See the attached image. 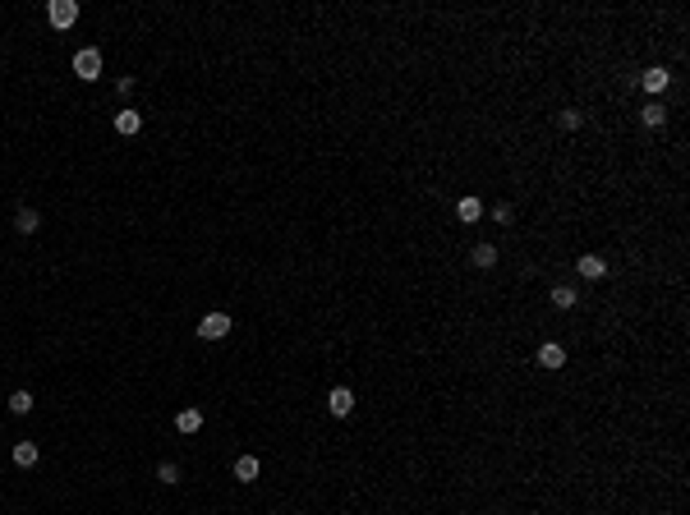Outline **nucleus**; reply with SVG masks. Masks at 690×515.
Returning a JSON list of instances; mask_svg holds the SVG:
<instances>
[{
  "instance_id": "obj_1",
  "label": "nucleus",
  "mask_w": 690,
  "mask_h": 515,
  "mask_svg": "<svg viewBox=\"0 0 690 515\" xmlns=\"http://www.w3.org/2000/svg\"><path fill=\"white\" fill-rule=\"evenodd\" d=\"M74 74H79L83 83H97V79H102V51H97V46L74 51Z\"/></svg>"
},
{
  "instance_id": "obj_2",
  "label": "nucleus",
  "mask_w": 690,
  "mask_h": 515,
  "mask_svg": "<svg viewBox=\"0 0 690 515\" xmlns=\"http://www.w3.org/2000/svg\"><path fill=\"white\" fill-rule=\"evenodd\" d=\"M46 18H51V28H74L79 23V0H51Z\"/></svg>"
},
{
  "instance_id": "obj_3",
  "label": "nucleus",
  "mask_w": 690,
  "mask_h": 515,
  "mask_svg": "<svg viewBox=\"0 0 690 515\" xmlns=\"http://www.w3.org/2000/svg\"><path fill=\"white\" fill-rule=\"evenodd\" d=\"M198 336H203V341H226V336H230V318L226 313H207L198 322Z\"/></svg>"
},
{
  "instance_id": "obj_4",
  "label": "nucleus",
  "mask_w": 690,
  "mask_h": 515,
  "mask_svg": "<svg viewBox=\"0 0 690 515\" xmlns=\"http://www.w3.org/2000/svg\"><path fill=\"white\" fill-rule=\"evenodd\" d=\"M327 410H332V419H345V414L355 410V391H350V386H332V396H327Z\"/></svg>"
},
{
  "instance_id": "obj_5",
  "label": "nucleus",
  "mask_w": 690,
  "mask_h": 515,
  "mask_svg": "<svg viewBox=\"0 0 690 515\" xmlns=\"http://www.w3.org/2000/svg\"><path fill=\"white\" fill-rule=\"evenodd\" d=\"M667 83H672V74H667L663 70V65H654V70H645V74H640V87H645V92H667Z\"/></svg>"
},
{
  "instance_id": "obj_6",
  "label": "nucleus",
  "mask_w": 690,
  "mask_h": 515,
  "mask_svg": "<svg viewBox=\"0 0 690 515\" xmlns=\"http://www.w3.org/2000/svg\"><path fill=\"white\" fill-rule=\"evenodd\" d=\"M198 428H203V410H198V405H184V410L175 414V433L189 437V433H198Z\"/></svg>"
},
{
  "instance_id": "obj_7",
  "label": "nucleus",
  "mask_w": 690,
  "mask_h": 515,
  "mask_svg": "<svg viewBox=\"0 0 690 515\" xmlns=\"http://www.w3.org/2000/svg\"><path fill=\"white\" fill-rule=\"evenodd\" d=\"M576 271H580L585 281H598V276H608V262L598 258V254H585V258L576 262Z\"/></svg>"
},
{
  "instance_id": "obj_8",
  "label": "nucleus",
  "mask_w": 690,
  "mask_h": 515,
  "mask_svg": "<svg viewBox=\"0 0 690 515\" xmlns=\"http://www.w3.org/2000/svg\"><path fill=\"white\" fill-rule=\"evenodd\" d=\"M37 226H42L37 207H18V217H14V230H18V235H37Z\"/></svg>"
},
{
  "instance_id": "obj_9",
  "label": "nucleus",
  "mask_w": 690,
  "mask_h": 515,
  "mask_svg": "<svg viewBox=\"0 0 690 515\" xmlns=\"http://www.w3.org/2000/svg\"><path fill=\"white\" fill-rule=\"evenodd\" d=\"M143 129V115L139 111H120L115 115V134H124V139H129V134H139Z\"/></svg>"
},
{
  "instance_id": "obj_10",
  "label": "nucleus",
  "mask_w": 690,
  "mask_h": 515,
  "mask_svg": "<svg viewBox=\"0 0 690 515\" xmlns=\"http://www.w3.org/2000/svg\"><path fill=\"white\" fill-rule=\"evenodd\" d=\"M539 364L543 368H561V364H566V349H561L557 341H548V345L539 349Z\"/></svg>"
},
{
  "instance_id": "obj_11",
  "label": "nucleus",
  "mask_w": 690,
  "mask_h": 515,
  "mask_svg": "<svg viewBox=\"0 0 690 515\" xmlns=\"http://www.w3.org/2000/svg\"><path fill=\"white\" fill-rule=\"evenodd\" d=\"M235 479L239 483H258V455H239V460H235Z\"/></svg>"
},
{
  "instance_id": "obj_12",
  "label": "nucleus",
  "mask_w": 690,
  "mask_h": 515,
  "mask_svg": "<svg viewBox=\"0 0 690 515\" xmlns=\"http://www.w3.org/2000/svg\"><path fill=\"white\" fill-rule=\"evenodd\" d=\"M455 217H460V221H479L483 217V202L479 198H460V202H455Z\"/></svg>"
},
{
  "instance_id": "obj_13",
  "label": "nucleus",
  "mask_w": 690,
  "mask_h": 515,
  "mask_svg": "<svg viewBox=\"0 0 690 515\" xmlns=\"http://www.w3.org/2000/svg\"><path fill=\"white\" fill-rule=\"evenodd\" d=\"M640 120H645V124H649V129H663V120H667V111H663V106H658V102H649V106H645V111H640Z\"/></svg>"
},
{
  "instance_id": "obj_14",
  "label": "nucleus",
  "mask_w": 690,
  "mask_h": 515,
  "mask_svg": "<svg viewBox=\"0 0 690 515\" xmlns=\"http://www.w3.org/2000/svg\"><path fill=\"white\" fill-rule=\"evenodd\" d=\"M9 414H18V419L33 414V391H14V396H9Z\"/></svg>"
},
{
  "instance_id": "obj_15",
  "label": "nucleus",
  "mask_w": 690,
  "mask_h": 515,
  "mask_svg": "<svg viewBox=\"0 0 690 515\" xmlns=\"http://www.w3.org/2000/svg\"><path fill=\"white\" fill-rule=\"evenodd\" d=\"M576 286H552V304H557V308H576Z\"/></svg>"
},
{
  "instance_id": "obj_16",
  "label": "nucleus",
  "mask_w": 690,
  "mask_h": 515,
  "mask_svg": "<svg viewBox=\"0 0 690 515\" xmlns=\"http://www.w3.org/2000/svg\"><path fill=\"white\" fill-rule=\"evenodd\" d=\"M157 483L175 488V483H180V465H175V460H161V465H157Z\"/></svg>"
},
{
  "instance_id": "obj_17",
  "label": "nucleus",
  "mask_w": 690,
  "mask_h": 515,
  "mask_svg": "<svg viewBox=\"0 0 690 515\" xmlns=\"http://www.w3.org/2000/svg\"><path fill=\"white\" fill-rule=\"evenodd\" d=\"M470 258H474V267H492V262H497V244H479Z\"/></svg>"
},
{
  "instance_id": "obj_18",
  "label": "nucleus",
  "mask_w": 690,
  "mask_h": 515,
  "mask_svg": "<svg viewBox=\"0 0 690 515\" xmlns=\"http://www.w3.org/2000/svg\"><path fill=\"white\" fill-rule=\"evenodd\" d=\"M14 465H23V470H28V465H37V446L33 442H18L14 446Z\"/></svg>"
},
{
  "instance_id": "obj_19",
  "label": "nucleus",
  "mask_w": 690,
  "mask_h": 515,
  "mask_svg": "<svg viewBox=\"0 0 690 515\" xmlns=\"http://www.w3.org/2000/svg\"><path fill=\"white\" fill-rule=\"evenodd\" d=\"M557 124H561V129H580V124H585V115H580L576 106H566V111L557 115Z\"/></svg>"
},
{
  "instance_id": "obj_20",
  "label": "nucleus",
  "mask_w": 690,
  "mask_h": 515,
  "mask_svg": "<svg viewBox=\"0 0 690 515\" xmlns=\"http://www.w3.org/2000/svg\"><path fill=\"white\" fill-rule=\"evenodd\" d=\"M511 217H516L511 202H497V207H492V221H497V226H511Z\"/></svg>"
}]
</instances>
